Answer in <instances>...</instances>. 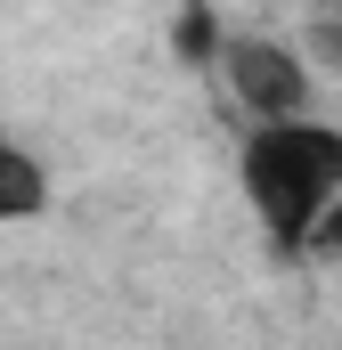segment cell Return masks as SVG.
<instances>
[{
  "mask_svg": "<svg viewBox=\"0 0 342 350\" xmlns=\"http://www.w3.org/2000/svg\"><path fill=\"white\" fill-rule=\"evenodd\" d=\"M245 196H253L261 228L277 253H302L318 212L342 196V131L318 114H293V122H261L245 139Z\"/></svg>",
  "mask_w": 342,
  "mask_h": 350,
  "instance_id": "obj_1",
  "label": "cell"
},
{
  "mask_svg": "<svg viewBox=\"0 0 342 350\" xmlns=\"http://www.w3.org/2000/svg\"><path fill=\"white\" fill-rule=\"evenodd\" d=\"M220 74H228V90L253 106L261 122L310 114V66H302L293 49H277V41H228V49H220Z\"/></svg>",
  "mask_w": 342,
  "mask_h": 350,
  "instance_id": "obj_2",
  "label": "cell"
},
{
  "mask_svg": "<svg viewBox=\"0 0 342 350\" xmlns=\"http://www.w3.org/2000/svg\"><path fill=\"white\" fill-rule=\"evenodd\" d=\"M41 204H49V172H41L25 147L0 139V220H33Z\"/></svg>",
  "mask_w": 342,
  "mask_h": 350,
  "instance_id": "obj_3",
  "label": "cell"
},
{
  "mask_svg": "<svg viewBox=\"0 0 342 350\" xmlns=\"http://www.w3.org/2000/svg\"><path fill=\"white\" fill-rule=\"evenodd\" d=\"M179 49H187V57H220V49H228L220 25H212V8H179Z\"/></svg>",
  "mask_w": 342,
  "mask_h": 350,
  "instance_id": "obj_4",
  "label": "cell"
},
{
  "mask_svg": "<svg viewBox=\"0 0 342 350\" xmlns=\"http://www.w3.org/2000/svg\"><path fill=\"white\" fill-rule=\"evenodd\" d=\"M310 57L342 74V16H318V25H310Z\"/></svg>",
  "mask_w": 342,
  "mask_h": 350,
  "instance_id": "obj_5",
  "label": "cell"
},
{
  "mask_svg": "<svg viewBox=\"0 0 342 350\" xmlns=\"http://www.w3.org/2000/svg\"><path fill=\"white\" fill-rule=\"evenodd\" d=\"M310 253H334V261H342V196L318 212V228H310Z\"/></svg>",
  "mask_w": 342,
  "mask_h": 350,
  "instance_id": "obj_6",
  "label": "cell"
},
{
  "mask_svg": "<svg viewBox=\"0 0 342 350\" xmlns=\"http://www.w3.org/2000/svg\"><path fill=\"white\" fill-rule=\"evenodd\" d=\"M334 8H342V0H334Z\"/></svg>",
  "mask_w": 342,
  "mask_h": 350,
  "instance_id": "obj_7",
  "label": "cell"
}]
</instances>
